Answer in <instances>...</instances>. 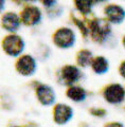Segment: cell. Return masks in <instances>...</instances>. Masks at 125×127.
<instances>
[{
  "label": "cell",
  "mask_w": 125,
  "mask_h": 127,
  "mask_svg": "<svg viewBox=\"0 0 125 127\" xmlns=\"http://www.w3.org/2000/svg\"><path fill=\"white\" fill-rule=\"evenodd\" d=\"M91 68L96 74H104L109 69V63L103 56H96L91 63Z\"/></svg>",
  "instance_id": "7c38bea8"
},
{
  "label": "cell",
  "mask_w": 125,
  "mask_h": 127,
  "mask_svg": "<svg viewBox=\"0 0 125 127\" xmlns=\"http://www.w3.org/2000/svg\"><path fill=\"white\" fill-rule=\"evenodd\" d=\"M60 78L65 85H73L81 78V71L76 66L66 65L60 71Z\"/></svg>",
  "instance_id": "ba28073f"
},
{
  "label": "cell",
  "mask_w": 125,
  "mask_h": 127,
  "mask_svg": "<svg viewBox=\"0 0 125 127\" xmlns=\"http://www.w3.org/2000/svg\"><path fill=\"white\" fill-rule=\"evenodd\" d=\"M122 43H123V46H124V48H125V36H124L123 39H122Z\"/></svg>",
  "instance_id": "603a6c76"
},
{
  "label": "cell",
  "mask_w": 125,
  "mask_h": 127,
  "mask_svg": "<svg viewBox=\"0 0 125 127\" xmlns=\"http://www.w3.org/2000/svg\"><path fill=\"white\" fill-rule=\"evenodd\" d=\"M19 1H25V2H34L36 0H19Z\"/></svg>",
  "instance_id": "44dd1931"
},
{
  "label": "cell",
  "mask_w": 125,
  "mask_h": 127,
  "mask_svg": "<svg viewBox=\"0 0 125 127\" xmlns=\"http://www.w3.org/2000/svg\"><path fill=\"white\" fill-rule=\"evenodd\" d=\"M2 50L9 56L17 57L25 50V41L17 34H10L2 40Z\"/></svg>",
  "instance_id": "7a4b0ae2"
},
{
  "label": "cell",
  "mask_w": 125,
  "mask_h": 127,
  "mask_svg": "<svg viewBox=\"0 0 125 127\" xmlns=\"http://www.w3.org/2000/svg\"><path fill=\"white\" fill-rule=\"evenodd\" d=\"M111 33V23L107 19L95 18L89 23V34L95 42L103 43Z\"/></svg>",
  "instance_id": "6da1fadb"
},
{
  "label": "cell",
  "mask_w": 125,
  "mask_h": 127,
  "mask_svg": "<svg viewBox=\"0 0 125 127\" xmlns=\"http://www.w3.org/2000/svg\"><path fill=\"white\" fill-rule=\"evenodd\" d=\"M73 22L80 28L81 33H82L84 36H87L88 33H89V27H86L85 23H84L82 20H79V19H76V18H74V21Z\"/></svg>",
  "instance_id": "2e32d148"
},
{
  "label": "cell",
  "mask_w": 125,
  "mask_h": 127,
  "mask_svg": "<svg viewBox=\"0 0 125 127\" xmlns=\"http://www.w3.org/2000/svg\"><path fill=\"white\" fill-rule=\"evenodd\" d=\"M93 2H104V1H106V0H92Z\"/></svg>",
  "instance_id": "7402d4cb"
},
{
  "label": "cell",
  "mask_w": 125,
  "mask_h": 127,
  "mask_svg": "<svg viewBox=\"0 0 125 127\" xmlns=\"http://www.w3.org/2000/svg\"><path fill=\"white\" fill-rule=\"evenodd\" d=\"M53 42L59 49H70L75 43V33L70 28H60L53 35Z\"/></svg>",
  "instance_id": "3957f363"
},
{
  "label": "cell",
  "mask_w": 125,
  "mask_h": 127,
  "mask_svg": "<svg viewBox=\"0 0 125 127\" xmlns=\"http://www.w3.org/2000/svg\"><path fill=\"white\" fill-rule=\"evenodd\" d=\"M20 23H21V19L17 14L13 13V12L5 13L1 18L2 28L12 34L18 31V29L20 28Z\"/></svg>",
  "instance_id": "30bf717a"
},
{
  "label": "cell",
  "mask_w": 125,
  "mask_h": 127,
  "mask_svg": "<svg viewBox=\"0 0 125 127\" xmlns=\"http://www.w3.org/2000/svg\"><path fill=\"white\" fill-rule=\"evenodd\" d=\"M104 14L107 20L114 25H120L125 19V10L122 6L117 4L106 5L104 9Z\"/></svg>",
  "instance_id": "52a82bcc"
},
{
  "label": "cell",
  "mask_w": 125,
  "mask_h": 127,
  "mask_svg": "<svg viewBox=\"0 0 125 127\" xmlns=\"http://www.w3.org/2000/svg\"><path fill=\"white\" fill-rule=\"evenodd\" d=\"M73 117V110L70 106L65 104H57L54 108V121L59 125L69 122Z\"/></svg>",
  "instance_id": "9c48e42d"
},
{
  "label": "cell",
  "mask_w": 125,
  "mask_h": 127,
  "mask_svg": "<svg viewBox=\"0 0 125 127\" xmlns=\"http://www.w3.org/2000/svg\"><path fill=\"white\" fill-rule=\"evenodd\" d=\"M75 9L82 15H88L91 13L93 1L92 0H74Z\"/></svg>",
  "instance_id": "9a60e30c"
},
{
  "label": "cell",
  "mask_w": 125,
  "mask_h": 127,
  "mask_svg": "<svg viewBox=\"0 0 125 127\" xmlns=\"http://www.w3.org/2000/svg\"><path fill=\"white\" fill-rule=\"evenodd\" d=\"M91 113L94 114V116H98V117H103V116H105V110H103V109H92Z\"/></svg>",
  "instance_id": "ac0fdd59"
},
{
  "label": "cell",
  "mask_w": 125,
  "mask_h": 127,
  "mask_svg": "<svg viewBox=\"0 0 125 127\" xmlns=\"http://www.w3.org/2000/svg\"><path fill=\"white\" fill-rule=\"evenodd\" d=\"M36 95L38 97L40 104L43 106H50L55 101V92L54 90L48 85H40L36 89Z\"/></svg>",
  "instance_id": "8fae6325"
},
{
  "label": "cell",
  "mask_w": 125,
  "mask_h": 127,
  "mask_svg": "<svg viewBox=\"0 0 125 127\" xmlns=\"http://www.w3.org/2000/svg\"><path fill=\"white\" fill-rule=\"evenodd\" d=\"M20 19L25 26L34 27L42 21V11L35 5H28L22 10Z\"/></svg>",
  "instance_id": "277c9868"
},
{
  "label": "cell",
  "mask_w": 125,
  "mask_h": 127,
  "mask_svg": "<svg viewBox=\"0 0 125 127\" xmlns=\"http://www.w3.org/2000/svg\"><path fill=\"white\" fill-rule=\"evenodd\" d=\"M105 127H124L121 123H117V122H114V123H109V124H107Z\"/></svg>",
  "instance_id": "ffe728a7"
},
{
  "label": "cell",
  "mask_w": 125,
  "mask_h": 127,
  "mask_svg": "<svg viewBox=\"0 0 125 127\" xmlns=\"http://www.w3.org/2000/svg\"><path fill=\"white\" fill-rule=\"evenodd\" d=\"M119 72H120V74H121V76L125 78V61H124V62H122V64L120 65Z\"/></svg>",
  "instance_id": "d6986e66"
},
{
  "label": "cell",
  "mask_w": 125,
  "mask_h": 127,
  "mask_svg": "<svg viewBox=\"0 0 125 127\" xmlns=\"http://www.w3.org/2000/svg\"><path fill=\"white\" fill-rule=\"evenodd\" d=\"M36 68H37L36 61L34 59V57H32L29 54L20 56L18 61L16 62V70L19 74L23 75V76L33 75L36 71Z\"/></svg>",
  "instance_id": "5b68a950"
},
{
  "label": "cell",
  "mask_w": 125,
  "mask_h": 127,
  "mask_svg": "<svg viewBox=\"0 0 125 127\" xmlns=\"http://www.w3.org/2000/svg\"><path fill=\"white\" fill-rule=\"evenodd\" d=\"M56 1H57V0H42V4L47 7H52L53 5H55Z\"/></svg>",
  "instance_id": "e0dca14e"
},
{
  "label": "cell",
  "mask_w": 125,
  "mask_h": 127,
  "mask_svg": "<svg viewBox=\"0 0 125 127\" xmlns=\"http://www.w3.org/2000/svg\"><path fill=\"white\" fill-rule=\"evenodd\" d=\"M92 61H93L92 52L90 50H87V49L81 50L78 53V56H76V63H78V65L80 67H83V68L91 66Z\"/></svg>",
  "instance_id": "5bb4252c"
},
{
  "label": "cell",
  "mask_w": 125,
  "mask_h": 127,
  "mask_svg": "<svg viewBox=\"0 0 125 127\" xmlns=\"http://www.w3.org/2000/svg\"><path fill=\"white\" fill-rule=\"evenodd\" d=\"M104 98L110 104H119L125 98V89L120 84H111L104 90Z\"/></svg>",
  "instance_id": "8992f818"
},
{
  "label": "cell",
  "mask_w": 125,
  "mask_h": 127,
  "mask_svg": "<svg viewBox=\"0 0 125 127\" xmlns=\"http://www.w3.org/2000/svg\"><path fill=\"white\" fill-rule=\"evenodd\" d=\"M67 96L73 102H82L86 98V91L82 87L79 86H71L67 90Z\"/></svg>",
  "instance_id": "4fadbf2b"
}]
</instances>
